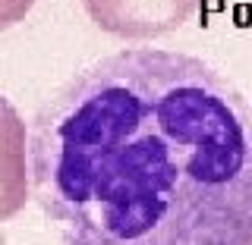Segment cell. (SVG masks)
Instances as JSON below:
<instances>
[{
  "mask_svg": "<svg viewBox=\"0 0 252 245\" xmlns=\"http://www.w3.org/2000/svg\"><path fill=\"white\" fill-rule=\"evenodd\" d=\"M89 19L107 35L145 41L177 31L195 13L199 0H82Z\"/></svg>",
  "mask_w": 252,
  "mask_h": 245,
  "instance_id": "obj_2",
  "label": "cell"
},
{
  "mask_svg": "<svg viewBox=\"0 0 252 245\" xmlns=\"http://www.w3.org/2000/svg\"><path fill=\"white\" fill-rule=\"evenodd\" d=\"M29 186L63 245H252V107L199 57L110 54L35 113Z\"/></svg>",
  "mask_w": 252,
  "mask_h": 245,
  "instance_id": "obj_1",
  "label": "cell"
},
{
  "mask_svg": "<svg viewBox=\"0 0 252 245\" xmlns=\"http://www.w3.org/2000/svg\"><path fill=\"white\" fill-rule=\"evenodd\" d=\"M32 3H35V0H0V31L26 19Z\"/></svg>",
  "mask_w": 252,
  "mask_h": 245,
  "instance_id": "obj_4",
  "label": "cell"
},
{
  "mask_svg": "<svg viewBox=\"0 0 252 245\" xmlns=\"http://www.w3.org/2000/svg\"><path fill=\"white\" fill-rule=\"evenodd\" d=\"M29 201V132L19 110L0 98V223Z\"/></svg>",
  "mask_w": 252,
  "mask_h": 245,
  "instance_id": "obj_3",
  "label": "cell"
}]
</instances>
